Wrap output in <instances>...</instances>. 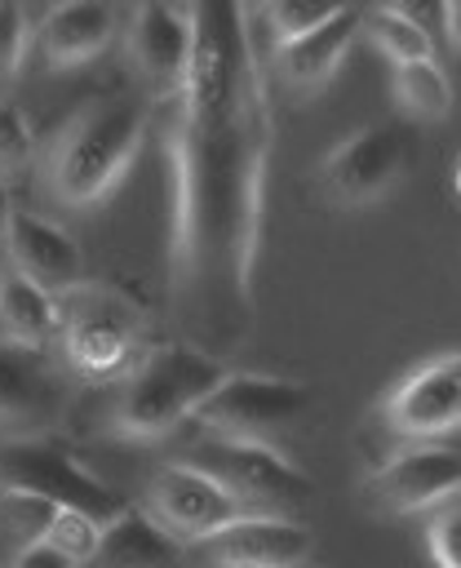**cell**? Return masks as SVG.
<instances>
[{"mask_svg": "<svg viewBox=\"0 0 461 568\" xmlns=\"http://www.w3.org/2000/svg\"><path fill=\"white\" fill-rule=\"evenodd\" d=\"M426 550L443 568H461V488L448 493L439 506H430L426 524Z\"/></svg>", "mask_w": 461, "mask_h": 568, "instance_id": "26", "label": "cell"}, {"mask_svg": "<svg viewBox=\"0 0 461 568\" xmlns=\"http://www.w3.org/2000/svg\"><path fill=\"white\" fill-rule=\"evenodd\" d=\"M230 373L226 359H217L204 346L191 342H160L137 351V359L115 377V404H111V430L120 439H168L177 426L191 422L199 399Z\"/></svg>", "mask_w": 461, "mask_h": 568, "instance_id": "3", "label": "cell"}, {"mask_svg": "<svg viewBox=\"0 0 461 568\" xmlns=\"http://www.w3.org/2000/svg\"><path fill=\"white\" fill-rule=\"evenodd\" d=\"M177 457L217 475L230 493L244 497L248 510H288L310 493V475L297 470L275 439H248V435L195 426V435L182 444Z\"/></svg>", "mask_w": 461, "mask_h": 568, "instance_id": "4", "label": "cell"}, {"mask_svg": "<svg viewBox=\"0 0 461 568\" xmlns=\"http://www.w3.org/2000/svg\"><path fill=\"white\" fill-rule=\"evenodd\" d=\"M395 98L408 115L443 120L452 111V80L439 67V58H408L395 62Z\"/></svg>", "mask_w": 461, "mask_h": 568, "instance_id": "21", "label": "cell"}, {"mask_svg": "<svg viewBox=\"0 0 461 568\" xmlns=\"http://www.w3.org/2000/svg\"><path fill=\"white\" fill-rule=\"evenodd\" d=\"M0 484L40 493L58 506H84L98 519H111L124 497L106 488L93 470H84L66 448H58L49 435H13L0 444Z\"/></svg>", "mask_w": 461, "mask_h": 568, "instance_id": "6", "label": "cell"}, {"mask_svg": "<svg viewBox=\"0 0 461 568\" xmlns=\"http://www.w3.org/2000/svg\"><path fill=\"white\" fill-rule=\"evenodd\" d=\"M4 253L18 271H27L31 280H40L53 293H75L84 284V253L75 244V235L31 209H13L9 231H4Z\"/></svg>", "mask_w": 461, "mask_h": 568, "instance_id": "15", "label": "cell"}, {"mask_svg": "<svg viewBox=\"0 0 461 568\" xmlns=\"http://www.w3.org/2000/svg\"><path fill=\"white\" fill-rule=\"evenodd\" d=\"M315 555V532L284 510H244L186 541V559L222 568H293Z\"/></svg>", "mask_w": 461, "mask_h": 568, "instance_id": "8", "label": "cell"}, {"mask_svg": "<svg viewBox=\"0 0 461 568\" xmlns=\"http://www.w3.org/2000/svg\"><path fill=\"white\" fill-rule=\"evenodd\" d=\"M4 266H9V253H4V240H0V275H4Z\"/></svg>", "mask_w": 461, "mask_h": 568, "instance_id": "31", "label": "cell"}, {"mask_svg": "<svg viewBox=\"0 0 461 568\" xmlns=\"http://www.w3.org/2000/svg\"><path fill=\"white\" fill-rule=\"evenodd\" d=\"M182 555L186 546L146 506L124 501L111 519H102V541H98L93 564H168Z\"/></svg>", "mask_w": 461, "mask_h": 568, "instance_id": "19", "label": "cell"}, {"mask_svg": "<svg viewBox=\"0 0 461 568\" xmlns=\"http://www.w3.org/2000/svg\"><path fill=\"white\" fill-rule=\"evenodd\" d=\"M390 9H399L403 18L421 22L434 40H448L457 49V22H452V0H381Z\"/></svg>", "mask_w": 461, "mask_h": 568, "instance_id": "28", "label": "cell"}, {"mask_svg": "<svg viewBox=\"0 0 461 568\" xmlns=\"http://www.w3.org/2000/svg\"><path fill=\"white\" fill-rule=\"evenodd\" d=\"M457 488H461V448H452L443 439H412L408 448L390 453L363 479L368 501L390 515L430 510Z\"/></svg>", "mask_w": 461, "mask_h": 568, "instance_id": "12", "label": "cell"}, {"mask_svg": "<svg viewBox=\"0 0 461 568\" xmlns=\"http://www.w3.org/2000/svg\"><path fill=\"white\" fill-rule=\"evenodd\" d=\"M40 541L58 564H93L102 541V519L84 506H58Z\"/></svg>", "mask_w": 461, "mask_h": 568, "instance_id": "23", "label": "cell"}, {"mask_svg": "<svg viewBox=\"0 0 461 568\" xmlns=\"http://www.w3.org/2000/svg\"><path fill=\"white\" fill-rule=\"evenodd\" d=\"M381 422L403 439H448L461 430V346L421 359L381 399Z\"/></svg>", "mask_w": 461, "mask_h": 568, "instance_id": "11", "label": "cell"}, {"mask_svg": "<svg viewBox=\"0 0 461 568\" xmlns=\"http://www.w3.org/2000/svg\"><path fill=\"white\" fill-rule=\"evenodd\" d=\"M350 0H257V18L279 44V40H293V36L319 27L324 18H332Z\"/></svg>", "mask_w": 461, "mask_h": 568, "instance_id": "24", "label": "cell"}, {"mask_svg": "<svg viewBox=\"0 0 461 568\" xmlns=\"http://www.w3.org/2000/svg\"><path fill=\"white\" fill-rule=\"evenodd\" d=\"M359 27H363V13L355 4L337 9L332 18H324L319 27L293 36V40H279L275 44V71L293 84V89H315L324 80L337 75V67L346 62L350 44L359 40Z\"/></svg>", "mask_w": 461, "mask_h": 568, "instance_id": "17", "label": "cell"}, {"mask_svg": "<svg viewBox=\"0 0 461 568\" xmlns=\"http://www.w3.org/2000/svg\"><path fill=\"white\" fill-rule=\"evenodd\" d=\"M129 62L146 84L151 102H164L182 89L191 67V13L186 0H137L129 18Z\"/></svg>", "mask_w": 461, "mask_h": 568, "instance_id": "13", "label": "cell"}, {"mask_svg": "<svg viewBox=\"0 0 461 568\" xmlns=\"http://www.w3.org/2000/svg\"><path fill=\"white\" fill-rule=\"evenodd\" d=\"M457 195H461V164H457Z\"/></svg>", "mask_w": 461, "mask_h": 568, "instance_id": "32", "label": "cell"}, {"mask_svg": "<svg viewBox=\"0 0 461 568\" xmlns=\"http://www.w3.org/2000/svg\"><path fill=\"white\" fill-rule=\"evenodd\" d=\"M403 164H408L403 129L395 120H377V124H359L355 133H346L324 155L319 178H324V191L332 204L363 209L399 182Z\"/></svg>", "mask_w": 461, "mask_h": 568, "instance_id": "9", "label": "cell"}, {"mask_svg": "<svg viewBox=\"0 0 461 568\" xmlns=\"http://www.w3.org/2000/svg\"><path fill=\"white\" fill-rule=\"evenodd\" d=\"M142 506L186 546L213 528H222L226 519L244 515V497L230 493L217 475L199 470L195 462L186 457H173L164 466H155V475L146 479V493H142Z\"/></svg>", "mask_w": 461, "mask_h": 568, "instance_id": "10", "label": "cell"}, {"mask_svg": "<svg viewBox=\"0 0 461 568\" xmlns=\"http://www.w3.org/2000/svg\"><path fill=\"white\" fill-rule=\"evenodd\" d=\"M13 191H9V182H4V173H0V240H4V231H9V217H13Z\"/></svg>", "mask_w": 461, "mask_h": 568, "instance_id": "29", "label": "cell"}, {"mask_svg": "<svg viewBox=\"0 0 461 568\" xmlns=\"http://www.w3.org/2000/svg\"><path fill=\"white\" fill-rule=\"evenodd\" d=\"M120 31V9L111 0H58L35 27V49L49 71H75L106 53Z\"/></svg>", "mask_w": 461, "mask_h": 568, "instance_id": "16", "label": "cell"}, {"mask_svg": "<svg viewBox=\"0 0 461 568\" xmlns=\"http://www.w3.org/2000/svg\"><path fill=\"white\" fill-rule=\"evenodd\" d=\"M58 501L40 497V493H27V488H4L0 484V568H18L22 550L35 546L53 519Z\"/></svg>", "mask_w": 461, "mask_h": 568, "instance_id": "20", "label": "cell"}, {"mask_svg": "<svg viewBox=\"0 0 461 568\" xmlns=\"http://www.w3.org/2000/svg\"><path fill=\"white\" fill-rule=\"evenodd\" d=\"M146 106L120 98V93H98L84 98L58 133L44 142L40 155V178L53 204L62 209H93L102 204L133 169L142 142H146Z\"/></svg>", "mask_w": 461, "mask_h": 568, "instance_id": "2", "label": "cell"}, {"mask_svg": "<svg viewBox=\"0 0 461 568\" xmlns=\"http://www.w3.org/2000/svg\"><path fill=\"white\" fill-rule=\"evenodd\" d=\"M35 129L27 120V111L9 98H0V173H22L35 160Z\"/></svg>", "mask_w": 461, "mask_h": 568, "instance_id": "25", "label": "cell"}, {"mask_svg": "<svg viewBox=\"0 0 461 568\" xmlns=\"http://www.w3.org/2000/svg\"><path fill=\"white\" fill-rule=\"evenodd\" d=\"M62 320H66V297L9 262L0 275V342L44 351L53 337H62Z\"/></svg>", "mask_w": 461, "mask_h": 568, "instance_id": "18", "label": "cell"}, {"mask_svg": "<svg viewBox=\"0 0 461 568\" xmlns=\"http://www.w3.org/2000/svg\"><path fill=\"white\" fill-rule=\"evenodd\" d=\"M62 413V377L44 364V351L0 342V430L49 435Z\"/></svg>", "mask_w": 461, "mask_h": 568, "instance_id": "14", "label": "cell"}, {"mask_svg": "<svg viewBox=\"0 0 461 568\" xmlns=\"http://www.w3.org/2000/svg\"><path fill=\"white\" fill-rule=\"evenodd\" d=\"M191 67L168 106L173 293L217 342L253 320V280L275 155L257 0H186Z\"/></svg>", "mask_w": 461, "mask_h": 568, "instance_id": "1", "label": "cell"}, {"mask_svg": "<svg viewBox=\"0 0 461 568\" xmlns=\"http://www.w3.org/2000/svg\"><path fill=\"white\" fill-rule=\"evenodd\" d=\"M75 306L62 320V355L89 382H115L137 359V315L124 297L102 288H75Z\"/></svg>", "mask_w": 461, "mask_h": 568, "instance_id": "7", "label": "cell"}, {"mask_svg": "<svg viewBox=\"0 0 461 568\" xmlns=\"http://www.w3.org/2000/svg\"><path fill=\"white\" fill-rule=\"evenodd\" d=\"M359 36H368L390 62H408V58H434V36L421 27V22H412V18H403L399 9H390V4H377V9H368L363 13V27H359Z\"/></svg>", "mask_w": 461, "mask_h": 568, "instance_id": "22", "label": "cell"}, {"mask_svg": "<svg viewBox=\"0 0 461 568\" xmlns=\"http://www.w3.org/2000/svg\"><path fill=\"white\" fill-rule=\"evenodd\" d=\"M310 404V386L275 373H226L191 413V426L248 435V439H279L301 422Z\"/></svg>", "mask_w": 461, "mask_h": 568, "instance_id": "5", "label": "cell"}, {"mask_svg": "<svg viewBox=\"0 0 461 568\" xmlns=\"http://www.w3.org/2000/svg\"><path fill=\"white\" fill-rule=\"evenodd\" d=\"M452 22H457V49H461V0H452Z\"/></svg>", "mask_w": 461, "mask_h": 568, "instance_id": "30", "label": "cell"}, {"mask_svg": "<svg viewBox=\"0 0 461 568\" xmlns=\"http://www.w3.org/2000/svg\"><path fill=\"white\" fill-rule=\"evenodd\" d=\"M31 40H35V31H31V22H27L22 0H0V80L18 75V67H22Z\"/></svg>", "mask_w": 461, "mask_h": 568, "instance_id": "27", "label": "cell"}]
</instances>
